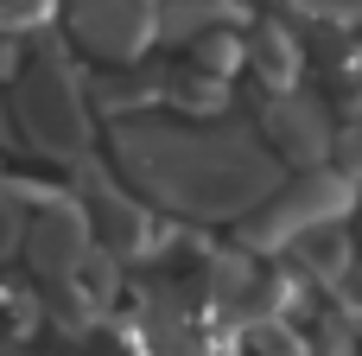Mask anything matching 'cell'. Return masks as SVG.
Returning <instances> with one entry per match:
<instances>
[{"instance_id": "2", "label": "cell", "mask_w": 362, "mask_h": 356, "mask_svg": "<svg viewBox=\"0 0 362 356\" xmlns=\"http://www.w3.org/2000/svg\"><path fill=\"white\" fill-rule=\"evenodd\" d=\"M13 115H19V134L51 153V159H70L83 166L89 147H95V115H89V96H83V76L70 70V57L45 51L19 70L13 83Z\"/></svg>"}, {"instance_id": "4", "label": "cell", "mask_w": 362, "mask_h": 356, "mask_svg": "<svg viewBox=\"0 0 362 356\" xmlns=\"http://www.w3.org/2000/svg\"><path fill=\"white\" fill-rule=\"evenodd\" d=\"M70 38L108 70H134L159 45V0H57Z\"/></svg>"}, {"instance_id": "12", "label": "cell", "mask_w": 362, "mask_h": 356, "mask_svg": "<svg viewBox=\"0 0 362 356\" xmlns=\"http://www.w3.org/2000/svg\"><path fill=\"white\" fill-rule=\"evenodd\" d=\"M242 344L248 356H312V338L299 331V318H248Z\"/></svg>"}, {"instance_id": "7", "label": "cell", "mask_w": 362, "mask_h": 356, "mask_svg": "<svg viewBox=\"0 0 362 356\" xmlns=\"http://www.w3.org/2000/svg\"><path fill=\"white\" fill-rule=\"evenodd\" d=\"M261 140L274 147L280 166H293V172H318V166H331V153H337V121H331V108H325L318 96L286 89V96H267Z\"/></svg>"}, {"instance_id": "13", "label": "cell", "mask_w": 362, "mask_h": 356, "mask_svg": "<svg viewBox=\"0 0 362 356\" xmlns=\"http://www.w3.org/2000/svg\"><path fill=\"white\" fill-rule=\"evenodd\" d=\"M293 13H299V19H312V25L344 32V25H356V19H362V0H293Z\"/></svg>"}, {"instance_id": "15", "label": "cell", "mask_w": 362, "mask_h": 356, "mask_svg": "<svg viewBox=\"0 0 362 356\" xmlns=\"http://www.w3.org/2000/svg\"><path fill=\"white\" fill-rule=\"evenodd\" d=\"M356 210H362V197H356ZM356 229H362V223H356Z\"/></svg>"}, {"instance_id": "1", "label": "cell", "mask_w": 362, "mask_h": 356, "mask_svg": "<svg viewBox=\"0 0 362 356\" xmlns=\"http://www.w3.org/2000/svg\"><path fill=\"white\" fill-rule=\"evenodd\" d=\"M115 166L153 210L197 223H242L286 185L274 147L235 121H115Z\"/></svg>"}, {"instance_id": "14", "label": "cell", "mask_w": 362, "mask_h": 356, "mask_svg": "<svg viewBox=\"0 0 362 356\" xmlns=\"http://www.w3.org/2000/svg\"><path fill=\"white\" fill-rule=\"evenodd\" d=\"M51 6H57V0H0V32L13 38V32H25V25L51 19Z\"/></svg>"}, {"instance_id": "9", "label": "cell", "mask_w": 362, "mask_h": 356, "mask_svg": "<svg viewBox=\"0 0 362 356\" xmlns=\"http://www.w3.org/2000/svg\"><path fill=\"white\" fill-rule=\"evenodd\" d=\"M242 19H248V0H159V38L172 45H197L204 32H223V25L242 32Z\"/></svg>"}, {"instance_id": "10", "label": "cell", "mask_w": 362, "mask_h": 356, "mask_svg": "<svg viewBox=\"0 0 362 356\" xmlns=\"http://www.w3.org/2000/svg\"><path fill=\"white\" fill-rule=\"evenodd\" d=\"M299 268L312 274V280H325V287H344L350 274H356V242H350V223H331V229H312L299 248Z\"/></svg>"}, {"instance_id": "11", "label": "cell", "mask_w": 362, "mask_h": 356, "mask_svg": "<svg viewBox=\"0 0 362 356\" xmlns=\"http://www.w3.org/2000/svg\"><path fill=\"white\" fill-rule=\"evenodd\" d=\"M242 64H248V32H235V25L204 32V38L191 45V70H204V76H216V83H229Z\"/></svg>"}, {"instance_id": "8", "label": "cell", "mask_w": 362, "mask_h": 356, "mask_svg": "<svg viewBox=\"0 0 362 356\" xmlns=\"http://www.w3.org/2000/svg\"><path fill=\"white\" fill-rule=\"evenodd\" d=\"M248 70L267 83V96L299 89V76H305L299 25H286V19H255V25H248Z\"/></svg>"}, {"instance_id": "6", "label": "cell", "mask_w": 362, "mask_h": 356, "mask_svg": "<svg viewBox=\"0 0 362 356\" xmlns=\"http://www.w3.org/2000/svg\"><path fill=\"white\" fill-rule=\"evenodd\" d=\"M19 255L32 261V274H38L45 287L76 280V274L95 261L89 210H83V204H70V197H57V191H45V197L32 204V217H25V248H19Z\"/></svg>"}, {"instance_id": "5", "label": "cell", "mask_w": 362, "mask_h": 356, "mask_svg": "<svg viewBox=\"0 0 362 356\" xmlns=\"http://www.w3.org/2000/svg\"><path fill=\"white\" fill-rule=\"evenodd\" d=\"M76 185H83V210H89V229H95V248L108 261H146L159 248V217L153 204L134 191V185H115L95 172V159L76 166Z\"/></svg>"}, {"instance_id": "3", "label": "cell", "mask_w": 362, "mask_h": 356, "mask_svg": "<svg viewBox=\"0 0 362 356\" xmlns=\"http://www.w3.org/2000/svg\"><path fill=\"white\" fill-rule=\"evenodd\" d=\"M362 185L337 166H318V172H299L293 185H280L261 210L242 217V248L261 261V255H280V248H299L312 229H331V223H350Z\"/></svg>"}]
</instances>
